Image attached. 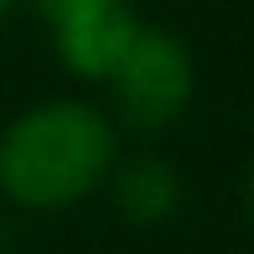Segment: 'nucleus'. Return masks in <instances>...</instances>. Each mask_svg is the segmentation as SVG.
<instances>
[{"mask_svg":"<svg viewBox=\"0 0 254 254\" xmlns=\"http://www.w3.org/2000/svg\"><path fill=\"white\" fill-rule=\"evenodd\" d=\"M120 160L115 120L90 100H40L25 105L0 130V194L15 209L55 214L95 190H105Z\"/></svg>","mask_w":254,"mask_h":254,"instance_id":"1","label":"nucleus"},{"mask_svg":"<svg viewBox=\"0 0 254 254\" xmlns=\"http://www.w3.org/2000/svg\"><path fill=\"white\" fill-rule=\"evenodd\" d=\"M105 85H110L115 115L125 125H135V130H165V125H175L190 110L199 70H194L190 45L175 30L140 20L135 40L125 45V55H120V65L110 70Z\"/></svg>","mask_w":254,"mask_h":254,"instance_id":"2","label":"nucleus"},{"mask_svg":"<svg viewBox=\"0 0 254 254\" xmlns=\"http://www.w3.org/2000/svg\"><path fill=\"white\" fill-rule=\"evenodd\" d=\"M135 30H140V15L130 10V0H105V5L75 10L65 20H50V45H55V60L65 75L105 85L110 70L120 65L125 45L135 40Z\"/></svg>","mask_w":254,"mask_h":254,"instance_id":"3","label":"nucleus"},{"mask_svg":"<svg viewBox=\"0 0 254 254\" xmlns=\"http://www.w3.org/2000/svg\"><path fill=\"white\" fill-rule=\"evenodd\" d=\"M110 199L120 209L125 224H135V229H160L180 214L185 204V180L170 160L160 155H135V160H115L110 170Z\"/></svg>","mask_w":254,"mask_h":254,"instance_id":"4","label":"nucleus"},{"mask_svg":"<svg viewBox=\"0 0 254 254\" xmlns=\"http://www.w3.org/2000/svg\"><path fill=\"white\" fill-rule=\"evenodd\" d=\"M30 5H35V10H40V20L50 25V20H65V15H75V10L105 5V0H30Z\"/></svg>","mask_w":254,"mask_h":254,"instance_id":"5","label":"nucleus"},{"mask_svg":"<svg viewBox=\"0 0 254 254\" xmlns=\"http://www.w3.org/2000/svg\"><path fill=\"white\" fill-rule=\"evenodd\" d=\"M244 219H249V229H254V165H249V175H244Z\"/></svg>","mask_w":254,"mask_h":254,"instance_id":"6","label":"nucleus"},{"mask_svg":"<svg viewBox=\"0 0 254 254\" xmlns=\"http://www.w3.org/2000/svg\"><path fill=\"white\" fill-rule=\"evenodd\" d=\"M20 5V0H0V20H10V10Z\"/></svg>","mask_w":254,"mask_h":254,"instance_id":"7","label":"nucleus"},{"mask_svg":"<svg viewBox=\"0 0 254 254\" xmlns=\"http://www.w3.org/2000/svg\"><path fill=\"white\" fill-rule=\"evenodd\" d=\"M0 254H5V249H0Z\"/></svg>","mask_w":254,"mask_h":254,"instance_id":"8","label":"nucleus"}]
</instances>
